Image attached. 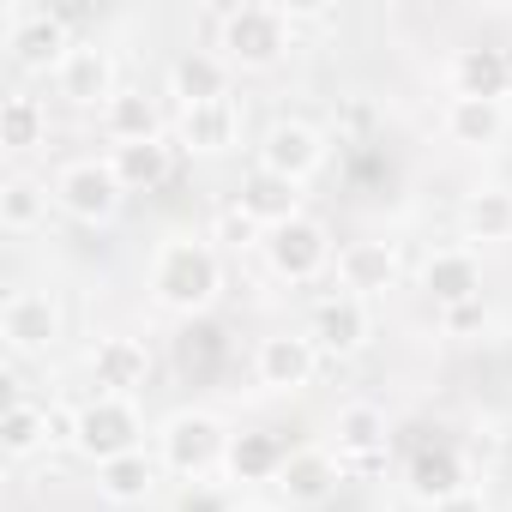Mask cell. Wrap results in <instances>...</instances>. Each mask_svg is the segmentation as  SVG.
<instances>
[{
	"label": "cell",
	"mask_w": 512,
	"mask_h": 512,
	"mask_svg": "<svg viewBox=\"0 0 512 512\" xmlns=\"http://www.w3.org/2000/svg\"><path fill=\"white\" fill-rule=\"evenodd\" d=\"M151 302L175 320H199L223 302V253L205 235H169L151 253Z\"/></svg>",
	"instance_id": "obj_1"
},
{
	"label": "cell",
	"mask_w": 512,
	"mask_h": 512,
	"mask_svg": "<svg viewBox=\"0 0 512 512\" xmlns=\"http://www.w3.org/2000/svg\"><path fill=\"white\" fill-rule=\"evenodd\" d=\"M290 49H296V25L272 0L229 7L217 25V55L229 61V73H278L290 61Z\"/></svg>",
	"instance_id": "obj_2"
},
{
	"label": "cell",
	"mask_w": 512,
	"mask_h": 512,
	"mask_svg": "<svg viewBox=\"0 0 512 512\" xmlns=\"http://www.w3.org/2000/svg\"><path fill=\"white\" fill-rule=\"evenodd\" d=\"M151 452L163 464V476H181V482H205V476H223V452H229V422L217 410H169L157 428H151Z\"/></svg>",
	"instance_id": "obj_3"
},
{
	"label": "cell",
	"mask_w": 512,
	"mask_h": 512,
	"mask_svg": "<svg viewBox=\"0 0 512 512\" xmlns=\"http://www.w3.org/2000/svg\"><path fill=\"white\" fill-rule=\"evenodd\" d=\"M67 446L97 470L109 458H127V452H145V410L139 398H109V392H91L73 416H67Z\"/></svg>",
	"instance_id": "obj_4"
},
{
	"label": "cell",
	"mask_w": 512,
	"mask_h": 512,
	"mask_svg": "<svg viewBox=\"0 0 512 512\" xmlns=\"http://www.w3.org/2000/svg\"><path fill=\"white\" fill-rule=\"evenodd\" d=\"M260 253H266L272 278L290 284V290L320 284V278H332V266H338V241H332V229H326L320 217H296V223L260 235Z\"/></svg>",
	"instance_id": "obj_5"
},
{
	"label": "cell",
	"mask_w": 512,
	"mask_h": 512,
	"mask_svg": "<svg viewBox=\"0 0 512 512\" xmlns=\"http://www.w3.org/2000/svg\"><path fill=\"white\" fill-rule=\"evenodd\" d=\"M121 205H127V187L115 181L109 157H73V163L55 169V211L61 217H73L85 229H103V223L121 217Z\"/></svg>",
	"instance_id": "obj_6"
},
{
	"label": "cell",
	"mask_w": 512,
	"mask_h": 512,
	"mask_svg": "<svg viewBox=\"0 0 512 512\" xmlns=\"http://www.w3.org/2000/svg\"><path fill=\"white\" fill-rule=\"evenodd\" d=\"M67 338V314L55 302V290H13L0 308V344L13 362H37Z\"/></svg>",
	"instance_id": "obj_7"
},
{
	"label": "cell",
	"mask_w": 512,
	"mask_h": 512,
	"mask_svg": "<svg viewBox=\"0 0 512 512\" xmlns=\"http://www.w3.org/2000/svg\"><path fill=\"white\" fill-rule=\"evenodd\" d=\"M326 157H332L326 133H320L314 121H302V115L272 121V127L260 133V145H253V169L284 175V181H296V187H308V181L326 169Z\"/></svg>",
	"instance_id": "obj_8"
},
{
	"label": "cell",
	"mask_w": 512,
	"mask_h": 512,
	"mask_svg": "<svg viewBox=\"0 0 512 512\" xmlns=\"http://www.w3.org/2000/svg\"><path fill=\"white\" fill-rule=\"evenodd\" d=\"M73 31H67V19L61 13H49V7H7V61L19 67V73H61V61L73 55Z\"/></svg>",
	"instance_id": "obj_9"
},
{
	"label": "cell",
	"mask_w": 512,
	"mask_h": 512,
	"mask_svg": "<svg viewBox=\"0 0 512 512\" xmlns=\"http://www.w3.org/2000/svg\"><path fill=\"white\" fill-rule=\"evenodd\" d=\"M338 488H344V458L332 446H296L284 458L278 482H272V494H278L284 512H320V506L338 500Z\"/></svg>",
	"instance_id": "obj_10"
},
{
	"label": "cell",
	"mask_w": 512,
	"mask_h": 512,
	"mask_svg": "<svg viewBox=\"0 0 512 512\" xmlns=\"http://www.w3.org/2000/svg\"><path fill=\"white\" fill-rule=\"evenodd\" d=\"M320 362L326 356L314 350L308 332H272V338H260V350H253V386L272 392V398H296V392L314 386Z\"/></svg>",
	"instance_id": "obj_11"
},
{
	"label": "cell",
	"mask_w": 512,
	"mask_h": 512,
	"mask_svg": "<svg viewBox=\"0 0 512 512\" xmlns=\"http://www.w3.org/2000/svg\"><path fill=\"white\" fill-rule=\"evenodd\" d=\"M302 332L314 338V350H320L326 362H350V356H362V350L374 344V308L332 290V296L314 302V314H308Z\"/></svg>",
	"instance_id": "obj_12"
},
{
	"label": "cell",
	"mask_w": 512,
	"mask_h": 512,
	"mask_svg": "<svg viewBox=\"0 0 512 512\" xmlns=\"http://www.w3.org/2000/svg\"><path fill=\"white\" fill-rule=\"evenodd\" d=\"M398 247L392 241H380V235H362V241H344L338 247V266H332V284H338V296H356V302H380V296H392L398 290Z\"/></svg>",
	"instance_id": "obj_13"
},
{
	"label": "cell",
	"mask_w": 512,
	"mask_h": 512,
	"mask_svg": "<svg viewBox=\"0 0 512 512\" xmlns=\"http://www.w3.org/2000/svg\"><path fill=\"white\" fill-rule=\"evenodd\" d=\"M115 91H121V73H115V55L97 43V37H79L73 43V55L61 61V73H55V97H67L73 109H109L115 103Z\"/></svg>",
	"instance_id": "obj_14"
},
{
	"label": "cell",
	"mask_w": 512,
	"mask_h": 512,
	"mask_svg": "<svg viewBox=\"0 0 512 512\" xmlns=\"http://www.w3.org/2000/svg\"><path fill=\"white\" fill-rule=\"evenodd\" d=\"M85 368H91V386L109 392V398H139L151 386V344L145 338H127V332H103L91 350H85Z\"/></svg>",
	"instance_id": "obj_15"
},
{
	"label": "cell",
	"mask_w": 512,
	"mask_h": 512,
	"mask_svg": "<svg viewBox=\"0 0 512 512\" xmlns=\"http://www.w3.org/2000/svg\"><path fill=\"white\" fill-rule=\"evenodd\" d=\"M422 296L434 302V314H440V308H470V302H482V253L464 247V241L434 247L428 260H422Z\"/></svg>",
	"instance_id": "obj_16"
},
{
	"label": "cell",
	"mask_w": 512,
	"mask_h": 512,
	"mask_svg": "<svg viewBox=\"0 0 512 512\" xmlns=\"http://www.w3.org/2000/svg\"><path fill=\"white\" fill-rule=\"evenodd\" d=\"M464 488H476V476H470V458L458 452V446H422V452H410V464H404V494L416 500V506H446L452 494H464Z\"/></svg>",
	"instance_id": "obj_17"
},
{
	"label": "cell",
	"mask_w": 512,
	"mask_h": 512,
	"mask_svg": "<svg viewBox=\"0 0 512 512\" xmlns=\"http://www.w3.org/2000/svg\"><path fill=\"white\" fill-rule=\"evenodd\" d=\"M302 187L296 181H284V175H266V169H247L241 175V187H235V211L260 229V235H272V229H284V223H296V217H308L302 211Z\"/></svg>",
	"instance_id": "obj_18"
},
{
	"label": "cell",
	"mask_w": 512,
	"mask_h": 512,
	"mask_svg": "<svg viewBox=\"0 0 512 512\" xmlns=\"http://www.w3.org/2000/svg\"><path fill=\"white\" fill-rule=\"evenodd\" d=\"M326 446H332L344 464H374V458H386V446H392V416H386L380 404H368V398H350V404H338Z\"/></svg>",
	"instance_id": "obj_19"
},
{
	"label": "cell",
	"mask_w": 512,
	"mask_h": 512,
	"mask_svg": "<svg viewBox=\"0 0 512 512\" xmlns=\"http://www.w3.org/2000/svg\"><path fill=\"white\" fill-rule=\"evenodd\" d=\"M175 145L187 157H229L241 145V103L223 97V103H199V109H181L175 115Z\"/></svg>",
	"instance_id": "obj_20"
},
{
	"label": "cell",
	"mask_w": 512,
	"mask_h": 512,
	"mask_svg": "<svg viewBox=\"0 0 512 512\" xmlns=\"http://www.w3.org/2000/svg\"><path fill=\"white\" fill-rule=\"evenodd\" d=\"M61 440H67V422L31 398L7 404V416H0V452H7V464H31V458L55 452Z\"/></svg>",
	"instance_id": "obj_21"
},
{
	"label": "cell",
	"mask_w": 512,
	"mask_h": 512,
	"mask_svg": "<svg viewBox=\"0 0 512 512\" xmlns=\"http://www.w3.org/2000/svg\"><path fill=\"white\" fill-rule=\"evenodd\" d=\"M458 229H464V247H512V187L506 181H488L476 193H464L458 205Z\"/></svg>",
	"instance_id": "obj_22"
},
{
	"label": "cell",
	"mask_w": 512,
	"mask_h": 512,
	"mask_svg": "<svg viewBox=\"0 0 512 512\" xmlns=\"http://www.w3.org/2000/svg\"><path fill=\"white\" fill-rule=\"evenodd\" d=\"M506 121H512L506 103H476V97H446L440 109V133L458 151H494L506 139Z\"/></svg>",
	"instance_id": "obj_23"
},
{
	"label": "cell",
	"mask_w": 512,
	"mask_h": 512,
	"mask_svg": "<svg viewBox=\"0 0 512 512\" xmlns=\"http://www.w3.org/2000/svg\"><path fill=\"white\" fill-rule=\"evenodd\" d=\"M452 97H476V103H506L512 91V55L506 49H458L452 67Z\"/></svg>",
	"instance_id": "obj_24"
},
{
	"label": "cell",
	"mask_w": 512,
	"mask_h": 512,
	"mask_svg": "<svg viewBox=\"0 0 512 512\" xmlns=\"http://www.w3.org/2000/svg\"><path fill=\"white\" fill-rule=\"evenodd\" d=\"M229 85H235V73H229V61H223L217 49H193V55H181V61L169 67V97H175L181 109L223 103Z\"/></svg>",
	"instance_id": "obj_25"
},
{
	"label": "cell",
	"mask_w": 512,
	"mask_h": 512,
	"mask_svg": "<svg viewBox=\"0 0 512 512\" xmlns=\"http://www.w3.org/2000/svg\"><path fill=\"white\" fill-rule=\"evenodd\" d=\"M175 139L163 133V139H145V145H109V169H115V181L127 187V193H157V187H169V175H175Z\"/></svg>",
	"instance_id": "obj_26"
},
{
	"label": "cell",
	"mask_w": 512,
	"mask_h": 512,
	"mask_svg": "<svg viewBox=\"0 0 512 512\" xmlns=\"http://www.w3.org/2000/svg\"><path fill=\"white\" fill-rule=\"evenodd\" d=\"M290 452H296V446H284L272 428H241V434H229L223 476H229V482H278V470H284Z\"/></svg>",
	"instance_id": "obj_27"
},
{
	"label": "cell",
	"mask_w": 512,
	"mask_h": 512,
	"mask_svg": "<svg viewBox=\"0 0 512 512\" xmlns=\"http://www.w3.org/2000/svg\"><path fill=\"white\" fill-rule=\"evenodd\" d=\"M49 211H55V181H37L25 169H13L7 181H0V229L7 235L49 229Z\"/></svg>",
	"instance_id": "obj_28"
},
{
	"label": "cell",
	"mask_w": 512,
	"mask_h": 512,
	"mask_svg": "<svg viewBox=\"0 0 512 512\" xmlns=\"http://www.w3.org/2000/svg\"><path fill=\"white\" fill-rule=\"evenodd\" d=\"M157 482H163V464H157V452H127V458H109V464H97V494H103L109 506H121V512L145 506V500L157 494Z\"/></svg>",
	"instance_id": "obj_29"
},
{
	"label": "cell",
	"mask_w": 512,
	"mask_h": 512,
	"mask_svg": "<svg viewBox=\"0 0 512 512\" xmlns=\"http://www.w3.org/2000/svg\"><path fill=\"white\" fill-rule=\"evenodd\" d=\"M97 121H103V139H109V145H145V139H163V109H157V97H145V91H133V85H121L115 103H109Z\"/></svg>",
	"instance_id": "obj_30"
},
{
	"label": "cell",
	"mask_w": 512,
	"mask_h": 512,
	"mask_svg": "<svg viewBox=\"0 0 512 512\" xmlns=\"http://www.w3.org/2000/svg\"><path fill=\"white\" fill-rule=\"evenodd\" d=\"M0 145L13 157H31L37 145H49V103L37 91H7V103H0Z\"/></svg>",
	"instance_id": "obj_31"
},
{
	"label": "cell",
	"mask_w": 512,
	"mask_h": 512,
	"mask_svg": "<svg viewBox=\"0 0 512 512\" xmlns=\"http://www.w3.org/2000/svg\"><path fill=\"white\" fill-rule=\"evenodd\" d=\"M476 326H488V308H482V302H470V308H440V332H446V338H464V332H476Z\"/></svg>",
	"instance_id": "obj_32"
},
{
	"label": "cell",
	"mask_w": 512,
	"mask_h": 512,
	"mask_svg": "<svg viewBox=\"0 0 512 512\" xmlns=\"http://www.w3.org/2000/svg\"><path fill=\"white\" fill-rule=\"evenodd\" d=\"M434 512H488V500H482V488H464V494H452V500L434 506Z\"/></svg>",
	"instance_id": "obj_33"
},
{
	"label": "cell",
	"mask_w": 512,
	"mask_h": 512,
	"mask_svg": "<svg viewBox=\"0 0 512 512\" xmlns=\"http://www.w3.org/2000/svg\"><path fill=\"white\" fill-rule=\"evenodd\" d=\"M229 512H284V506H278V500H235Z\"/></svg>",
	"instance_id": "obj_34"
}]
</instances>
